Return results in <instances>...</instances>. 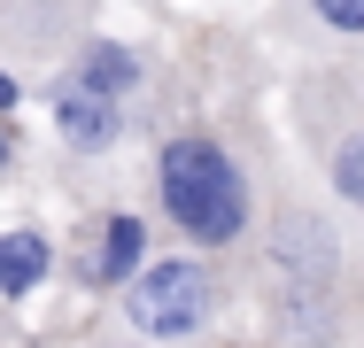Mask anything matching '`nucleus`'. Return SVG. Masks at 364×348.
<instances>
[{
	"label": "nucleus",
	"instance_id": "nucleus-1",
	"mask_svg": "<svg viewBox=\"0 0 364 348\" xmlns=\"http://www.w3.org/2000/svg\"><path fill=\"white\" fill-rule=\"evenodd\" d=\"M132 139L147 147V202L178 232V248L202 256H248L264 217V155L279 147L248 77H225V93L202 85V62L155 70Z\"/></svg>",
	"mask_w": 364,
	"mask_h": 348
},
{
	"label": "nucleus",
	"instance_id": "nucleus-2",
	"mask_svg": "<svg viewBox=\"0 0 364 348\" xmlns=\"http://www.w3.org/2000/svg\"><path fill=\"white\" fill-rule=\"evenodd\" d=\"M240 263L264 348H364V232L310 186L294 147L264 155V217Z\"/></svg>",
	"mask_w": 364,
	"mask_h": 348
},
{
	"label": "nucleus",
	"instance_id": "nucleus-3",
	"mask_svg": "<svg viewBox=\"0 0 364 348\" xmlns=\"http://www.w3.org/2000/svg\"><path fill=\"white\" fill-rule=\"evenodd\" d=\"M287 139L310 186L364 232V62L357 55H294L287 70Z\"/></svg>",
	"mask_w": 364,
	"mask_h": 348
},
{
	"label": "nucleus",
	"instance_id": "nucleus-4",
	"mask_svg": "<svg viewBox=\"0 0 364 348\" xmlns=\"http://www.w3.org/2000/svg\"><path fill=\"white\" fill-rule=\"evenodd\" d=\"M232 302H240L232 263L202 256V248H163V256H147L140 271L117 286L124 333H140L155 348H202L232 317Z\"/></svg>",
	"mask_w": 364,
	"mask_h": 348
},
{
	"label": "nucleus",
	"instance_id": "nucleus-5",
	"mask_svg": "<svg viewBox=\"0 0 364 348\" xmlns=\"http://www.w3.org/2000/svg\"><path fill=\"white\" fill-rule=\"evenodd\" d=\"M39 93H47V124H55L63 163H70V170H117V155H124V139H132V109L85 93V85L55 77V70L39 77Z\"/></svg>",
	"mask_w": 364,
	"mask_h": 348
},
{
	"label": "nucleus",
	"instance_id": "nucleus-6",
	"mask_svg": "<svg viewBox=\"0 0 364 348\" xmlns=\"http://www.w3.org/2000/svg\"><path fill=\"white\" fill-rule=\"evenodd\" d=\"M147 256H155V248H147V209L109 194V202L85 209V232H77V248H70V278L85 294H117Z\"/></svg>",
	"mask_w": 364,
	"mask_h": 348
},
{
	"label": "nucleus",
	"instance_id": "nucleus-7",
	"mask_svg": "<svg viewBox=\"0 0 364 348\" xmlns=\"http://www.w3.org/2000/svg\"><path fill=\"white\" fill-rule=\"evenodd\" d=\"M264 23L287 55H357L364 62V0H264Z\"/></svg>",
	"mask_w": 364,
	"mask_h": 348
},
{
	"label": "nucleus",
	"instance_id": "nucleus-8",
	"mask_svg": "<svg viewBox=\"0 0 364 348\" xmlns=\"http://www.w3.org/2000/svg\"><path fill=\"white\" fill-rule=\"evenodd\" d=\"M55 278V240L39 224H8L0 232V302H31Z\"/></svg>",
	"mask_w": 364,
	"mask_h": 348
},
{
	"label": "nucleus",
	"instance_id": "nucleus-9",
	"mask_svg": "<svg viewBox=\"0 0 364 348\" xmlns=\"http://www.w3.org/2000/svg\"><path fill=\"white\" fill-rule=\"evenodd\" d=\"M23 170V132H16V116H0V186Z\"/></svg>",
	"mask_w": 364,
	"mask_h": 348
},
{
	"label": "nucleus",
	"instance_id": "nucleus-10",
	"mask_svg": "<svg viewBox=\"0 0 364 348\" xmlns=\"http://www.w3.org/2000/svg\"><path fill=\"white\" fill-rule=\"evenodd\" d=\"M23 93H31V77L0 62V116H16V109H23Z\"/></svg>",
	"mask_w": 364,
	"mask_h": 348
},
{
	"label": "nucleus",
	"instance_id": "nucleus-11",
	"mask_svg": "<svg viewBox=\"0 0 364 348\" xmlns=\"http://www.w3.org/2000/svg\"><path fill=\"white\" fill-rule=\"evenodd\" d=\"M93 348H155V341H140V333H109V341H93Z\"/></svg>",
	"mask_w": 364,
	"mask_h": 348
}]
</instances>
